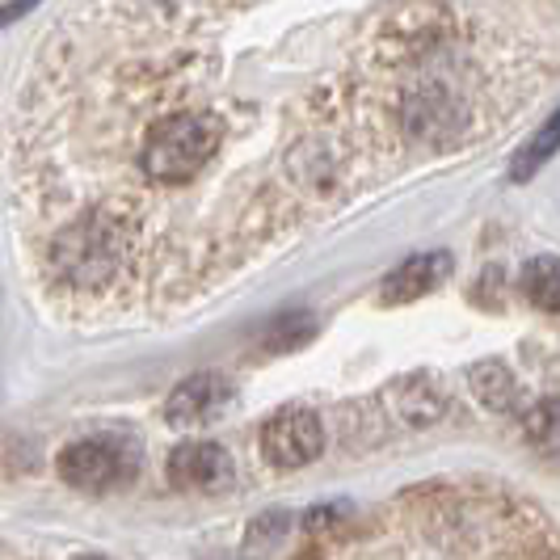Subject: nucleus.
I'll list each match as a JSON object with an SVG mask.
<instances>
[{
    "mask_svg": "<svg viewBox=\"0 0 560 560\" xmlns=\"http://www.w3.org/2000/svg\"><path fill=\"white\" fill-rule=\"evenodd\" d=\"M228 114L211 102H177L156 110L131 136V165L156 190H186L224 156Z\"/></svg>",
    "mask_w": 560,
    "mask_h": 560,
    "instance_id": "obj_1",
    "label": "nucleus"
},
{
    "mask_svg": "<svg viewBox=\"0 0 560 560\" xmlns=\"http://www.w3.org/2000/svg\"><path fill=\"white\" fill-rule=\"evenodd\" d=\"M143 468V447L136 434L127 430H102V434H84L72 439L56 455V472L63 485L81 489V493H118Z\"/></svg>",
    "mask_w": 560,
    "mask_h": 560,
    "instance_id": "obj_2",
    "label": "nucleus"
},
{
    "mask_svg": "<svg viewBox=\"0 0 560 560\" xmlns=\"http://www.w3.org/2000/svg\"><path fill=\"white\" fill-rule=\"evenodd\" d=\"M325 451V421L304 405H282L261 425V459L279 472L308 468Z\"/></svg>",
    "mask_w": 560,
    "mask_h": 560,
    "instance_id": "obj_3",
    "label": "nucleus"
},
{
    "mask_svg": "<svg viewBox=\"0 0 560 560\" xmlns=\"http://www.w3.org/2000/svg\"><path fill=\"white\" fill-rule=\"evenodd\" d=\"M236 400V384L220 371H198L182 380L165 400V421L173 430H202L220 421Z\"/></svg>",
    "mask_w": 560,
    "mask_h": 560,
    "instance_id": "obj_4",
    "label": "nucleus"
},
{
    "mask_svg": "<svg viewBox=\"0 0 560 560\" xmlns=\"http://www.w3.org/2000/svg\"><path fill=\"white\" fill-rule=\"evenodd\" d=\"M168 485L182 493H220L232 485V455L220 443L186 439L168 451Z\"/></svg>",
    "mask_w": 560,
    "mask_h": 560,
    "instance_id": "obj_5",
    "label": "nucleus"
},
{
    "mask_svg": "<svg viewBox=\"0 0 560 560\" xmlns=\"http://www.w3.org/2000/svg\"><path fill=\"white\" fill-rule=\"evenodd\" d=\"M388 396V413L405 421V425H434V421L443 418V405H447V396L439 393V384L430 380V375H400L396 384L384 388Z\"/></svg>",
    "mask_w": 560,
    "mask_h": 560,
    "instance_id": "obj_6",
    "label": "nucleus"
},
{
    "mask_svg": "<svg viewBox=\"0 0 560 560\" xmlns=\"http://www.w3.org/2000/svg\"><path fill=\"white\" fill-rule=\"evenodd\" d=\"M447 275H451L447 253H421V257H409L400 270H393L384 279L380 295H384V304H418L421 295H430Z\"/></svg>",
    "mask_w": 560,
    "mask_h": 560,
    "instance_id": "obj_7",
    "label": "nucleus"
},
{
    "mask_svg": "<svg viewBox=\"0 0 560 560\" xmlns=\"http://www.w3.org/2000/svg\"><path fill=\"white\" fill-rule=\"evenodd\" d=\"M468 388L477 396L485 409L493 413H510L518 405V384H514V371L502 359H480L468 371Z\"/></svg>",
    "mask_w": 560,
    "mask_h": 560,
    "instance_id": "obj_8",
    "label": "nucleus"
},
{
    "mask_svg": "<svg viewBox=\"0 0 560 560\" xmlns=\"http://www.w3.org/2000/svg\"><path fill=\"white\" fill-rule=\"evenodd\" d=\"M557 152H560V110L552 114L535 136H527V143L514 152V161H510V182H527V177H535Z\"/></svg>",
    "mask_w": 560,
    "mask_h": 560,
    "instance_id": "obj_9",
    "label": "nucleus"
},
{
    "mask_svg": "<svg viewBox=\"0 0 560 560\" xmlns=\"http://www.w3.org/2000/svg\"><path fill=\"white\" fill-rule=\"evenodd\" d=\"M518 287L539 312H557L560 316V257H532L523 266Z\"/></svg>",
    "mask_w": 560,
    "mask_h": 560,
    "instance_id": "obj_10",
    "label": "nucleus"
},
{
    "mask_svg": "<svg viewBox=\"0 0 560 560\" xmlns=\"http://www.w3.org/2000/svg\"><path fill=\"white\" fill-rule=\"evenodd\" d=\"M523 434L535 447H557L560 443V400H539L523 418Z\"/></svg>",
    "mask_w": 560,
    "mask_h": 560,
    "instance_id": "obj_11",
    "label": "nucleus"
},
{
    "mask_svg": "<svg viewBox=\"0 0 560 560\" xmlns=\"http://www.w3.org/2000/svg\"><path fill=\"white\" fill-rule=\"evenodd\" d=\"M341 518H350V502H320L312 505L308 514H304V532L308 535H329L341 523Z\"/></svg>",
    "mask_w": 560,
    "mask_h": 560,
    "instance_id": "obj_12",
    "label": "nucleus"
},
{
    "mask_svg": "<svg viewBox=\"0 0 560 560\" xmlns=\"http://www.w3.org/2000/svg\"><path fill=\"white\" fill-rule=\"evenodd\" d=\"M22 13H26V9H4V13H0V26H4V22H13V18H22Z\"/></svg>",
    "mask_w": 560,
    "mask_h": 560,
    "instance_id": "obj_13",
    "label": "nucleus"
},
{
    "mask_svg": "<svg viewBox=\"0 0 560 560\" xmlns=\"http://www.w3.org/2000/svg\"><path fill=\"white\" fill-rule=\"evenodd\" d=\"M77 560H114V557H77Z\"/></svg>",
    "mask_w": 560,
    "mask_h": 560,
    "instance_id": "obj_14",
    "label": "nucleus"
}]
</instances>
